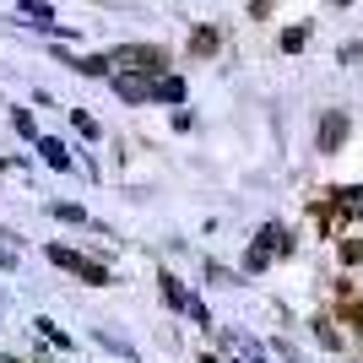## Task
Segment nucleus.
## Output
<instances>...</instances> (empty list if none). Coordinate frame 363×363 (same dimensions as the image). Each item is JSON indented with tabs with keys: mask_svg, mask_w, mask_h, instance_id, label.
<instances>
[{
	"mask_svg": "<svg viewBox=\"0 0 363 363\" xmlns=\"http://www.w3.org/2000/svg\"><path fill=\"white\" fill-rule=\"evenodd\" d=\"M277 255H293V233H288L282 223H266V228H260V239L250 244V250H244V272H250V277H260V272H266V266H272Z\"/></svg>",
	"mask_w": 363,
	"mask_h": 363,
	"instance_id": "obj_2",
	"label": "nucleus"
},
{
	"mask_svg": "<svg viewBox=\"0 0 363 363\" xmlns=\"http://www.w3.org/2000/svg\"><path fill=\"white\" fill-rule=\"evenodd\" d=\"M152 98H157V104H184V76H157V82H152Z\"/></svg>",
	"mask_w": 363,
	"mask_h": 363,
	"instance_id": "obj_8",
	"label": "nucleus"
},
{
	"mask_svg": "<svg viewBox=\"0 0 363 363\" xmlns=\"http://www.w3.org/2000/svg\"><path fill=\"white\" fill-rule=\"evenodd\" d=\"M71 120H76V130H82V136H87V141H98V125H92L87 114H71Z\"/></svg>",
	"mask_w": 363,
	"mask_h": 363,
	"instance_id": "obj_17",
	"label": "nucleus"
},
{
	"mask_svg": "<svg viewBox=\"0 0 363 363\" xmlns=\"http://www.w3.org/2000/svg\"><path fill=\"white\" fill-rule=\"evenodd\" d=\"M190 49H196V55H206V49H217V33H212V28H196V38H190Z\"/></svg>",
	"mask_w": 363,
	"mask_h": 363,
	"instance_id": "obj_15",
	"label": "nucleus"
},
{
	"mask_svg": "<svg viewBox=\"0 0 363 363\" xmlns=\"http://www.w3.org/2000/svg\"><path fill=\"white\" fill-rule=\"evenodd\" d=\"M114 92H120L125 104H147V98H152V82H147V76H125V71H114Z\"/></svg>",
	"mask_w": 363,
	"mask_h": 363,
	"instance_id": "obj_4",
	"label": "nucleus"
},
{
	"mask_svg": "<svg viewBox=\"0 0 363 363\" xmlns=\"http://www.w3.org/2000/svg\"><path fill=\"white\" fill-rule=\"evenodd\" d=\"M38 152H44V163H49V168H60V174L71 168V152H65L60 136H38Z\"/></svg>",
	"mask_w": 363,
	"mask_h": 363,
	"instance_id": "obj_7",
	"label": "nucleus"
},
{
	"mask_svg": "<svg viewBox=\"0 0 363 363\" xmlns=\"http://www.w3.org/2000/svg\"><path fill=\"white\" fill-rule=\"evenodd\" d=\"M11 125H16V136L38 141V120H33V108H16V114H11Z\"/></svg>",
	"mask_w": 363,
	"mask_h": 363,
	"instance_id": "obj_11",
	"label": "nucleus"
},
{
	"mask_svg": "<svg viewBox=\"0 0 363 363\" xmlns=\"http://www.w3.org/2000/svg\"><path fill=\"white\" fill-rule=\"evenodd\" d=\"M33 325L44 331V342H55V347H71V336H65L60 325H55V320H33Z\"/></svg>",
	"mask_w": 363,
	"mask_h": 363,
	"instance_id": "obj_12",
	"label": "nucleus"
},
{
	"mask_svg": "<svg viewBox=\"0 0 363 363\" xmlns=\"http://www.w3.org/2000/svg\"><path fill=\"white\" fill-rule=\"evenodd\" d=\"M0 266H6V272H11V266H16V255H11V250H6V244H0Z\"/></svg>",
	"mask_w": 363,
	"mask_h": 363,
	"instance_id": "obj_18",
	"label": "nucleus"
},
{
	"mask_svg": "<svg viewBox=\"0 0 363 363\" xmlns=\"http://www.w3.org/2000/svg\"><path fill=\"white\" fill-rule=\"evenodd\" d=\"M108 65L125 71V76H147V82H157L163 65H168V55L157 44H114V49H108Z\"/></svg>",
	"mask_w": 363,
	"mask_h": 363,
	"instance_id": "obj_1",
	"label": "nucleus"
},
{
	"mask_svg": "<svg viewBox=\"0 0 363 363\" xmlns=\"http://www.w3.org/2000/svg\"><path fill=\"white\" fill-rule=\"evenodd\" d=\"M16 22H28V28H44V33L60 28V22H55V11H49V6H38V0H33V6H16Z\"/></svg>",
	"mask_w": 363,
	"mask_h": 363,
	"instance_id": "obj_6",
	"label": "nucleus"
},
{
	"mask_svg": "<svg viewBox=\"0 0 363 363\" xmlns=\"http://www.w3.org/2000/svg\"><path fill=\"white\" fill-rule=\"evenodd\" d=\"M184 315H190V320H196V325H201V331H206V325H212V309H206V303H201V298H190V309H184Z\"/></svg>",
	"mask_w": 363,
	"mask_h": 363,
	"instance_id": "obj_16",
	"label": "nucleus"
},
{
	"mask_svg": "<svg viewBox=\"0 0 363 363\" xmlns=\"http://www.w3.org/2000/svg\"><path fill=\"white\" fill-rule=\"evenodd\" d=\"M157 282H163V298H168V309H190V293H184V282L174 272H157Z\"/></svg>",
	"mask_w": 363,
	"mask_h": 363,
	"instance_id": "obj_9",
	"label": "nucleus"
},
{
	"mask_svg": "<svg viewBox=\"0 0 363 363\" xmlns=\"http://www.w3.org/2000/svg\"><path fill=\"white\" fill-rule=\"evenodd\" d=\"M303 44H309V28H288L282 33V49H288V55H298Z\"/></svg>",
	"mask_w": 363,
	"mask_h": 363,
	"instance_id": "obj_13",
	"label": "nucleus"
},
{
	"mask_svg": "<svg viewBox=\"0 0 363 363\" xmlns=\"http://www.w3.org/2000/svg\"><path fill=\"white\" fill-rule=\"evenodd\" d=\"M347 141V114H325L320 120V152H336Z\"/></svg>",
	"mask_w": 363,
	"mask_h": 363,
	"instance_id": "obj_5",
	"label": "nucleus"
},
{
	"mask_svg": "<svg viewBox=\"0 0 363 363\" xmlns=\"http://www.w3.org/2000/svg\"><path fill=\"white\" fill-rule=\"evenodd\" d=\"M65 65H76L82 76H104V71H108V55H76V60L65 55Z\"/></svg>",
	"mask_w": 363,
	"mask_h": 363,
	"instance_id": "obj_10",
	"label": "nucleus"
},
{
	"mask_svg": "<svg viewBox=\"0 0 363 363\" xmlns=\"http://www.w3.org/2000/svg\"><path fill=\"white\" fill-rule=\"evenodd\" d=\"M239 363H244V358H239Z\"/></svg>",
	"mask_w": 363,
	"mask_h": 363,
	"instance_id": "obj_19",
	"label": "nucleus"
},
{
	"mask_svg": "<svg viewBox=\"0 0 363 363\" xmlns=\"http://www.w3.org/2000/svg\"><path fill=\"white\" fill-rule=\"evenodd\" d=\"M49 260H55L60 272L82 277L87 288H108V266H104V260H87L82 250H71V244H49Z\"/></svg>",
	"mask_w": 363,
	"mask_h": 363,
	"instance_id": "obj_3",
	"label": "nucleus"
},
{
	"mask_svg": "<svg viewBox=\"0 0 363 363\" xmlns=\"http://www.w3.org/2000/svg\"><path fill=\"white\" fill-rule=\"evenodd\" d=\"M49 212L60 217V223H82V217H87V212H82V206H71V201H55V206H49Z\"/></svg>",
	"mask_w": 363,
	"mask_h": 363,
	"instance_id": "obj_14",
	"label": "nucleus"
}]
</instances>
